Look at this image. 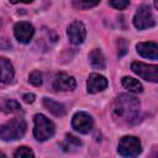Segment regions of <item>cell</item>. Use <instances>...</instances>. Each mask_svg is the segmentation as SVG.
Wrapping results in <instances>:
<instances>
[{
	"mask_svg": "<svg viewBox=\"0 0 158 158\" xmlns=\"http://www.w3.org/2000/svg\"><path fill=\"white\" fill-rule=\"evenodd\" d=\"M112 116L121 125H135L139 118V101L130 94H120L112 104Z\"/></svg>",
	"mask_w": 158,
	"mask_h": 158,
	"instance_id": "cell-1",
	"label": "cell"
},
{
	"mask_svg": "<svg viewBox=\"0 0 158 158\" xmlns=\"http://www.w3.org/2000/svg\"><path fill=\"white\" fill-rule=\"evenodd\" d=\"M26 121L21 117H15L0 126V138L2 141L20 139L26 133Z\"/></svg>",
	"mask_w": 158,
	"mask_h": 158,
	"instance_id": "cell-2",
	"label": "cell"
},
{
	"mask_svg": "<svg viewBox=\"0 0 158 158\" xmlns=\"http://www.w3.org/2000/svg\"><path fill=\"white\" fill-rule=\"evenodd\" d=\"M35 121V128H33V136L37 141L43 142L48 138H51L54 132H56V126L54 123L47 118L44 115L42 114H37L33 117Z\"/></svg>",
	"mask_w": 158,
	"mask_h": 158,
	"instance_id": "cell-3",
	"label": "cell"
},
{
	"mask_svg": "<svg viewBox=\"0 0 158 158\" xmlns=\"http://www.w3.org/2000/svg\"><path fill=\"white\" fill-rule=\"evenodd\" d=\"M117 151L123 157H136L141 153L142 146L137 137L135 136H125L120 139Z\"/></svg>",
	"mask_w": 158,
	"mask_h": 158,
	"instance_id": "cell-4",
	"label": "cell"
},
{
	"mask_svg": "<svg viewBox=\"0 0 158 158\" xmlns=\"http://www.w3.org/2000/svg\"><path fill=\"white\" fill-rule=\"evenodd\" d=\"M133 25L138 30H146L149 27H153L156 25L154 15L152 14V10L147 5H142L138 7V10L135 14L133 17Z\"/></svg>",
	"mask_w": 158,
	"mask_h": 158,
	"instance_id": "cell-5",
	"label": "cell"
},
{
	"mask_svg": "<svg viewBox=\"0 0 158 158\" xmlns=\"http://www.w3.org/2000/svg\"><path fill=\"white\" fill-rule=\"evenodd\" d=\"M131 69L135 74H137L144 80H148L152 83L158 81V67L157 65H151V64H146L142 62H133L131 64Z\"/></svg>",
	"mask_w": 158,
	"mask_h": 158,
	"instance_id": "cell-6",
	"label": "cell"
},
{
	"mask_svg": "<svg viewBox=\"0 0 158 158\" xmlns=\"http://www.w3.org/2000/svg\"><path fill=\"white\" fill-rule=\"evenodd\" d=\"M72 126L75 131L80 133H89L94 126V120L91 116L84 111L77 112L72 118Z\"/></svg>",
	"mask_w": 158,
	"mask_h": 158,
	"instance_id": "cell-7",
	"label": "cell"
},
{
	"mask_svg": "<svg viewBox=\"0 0 158 158\" xmlns=\"http://www.w3.org/2000/svg\"><path fill=\"white\" fill-rule=\"evenodd\" d=\"M67 35L69 41L73 44H80L84 42L85 37H86V28L84 26L83 22L80 21H74L72 22L68 28H67Z\"/></svg>",
	"mask_w": 158,
	"mask_h": 158,
	"instance_id": "cell-8",
	"label": "cell"
},
{
	"mask_svg": "<svg viewBox=\"0 0 158 158\" xmlns=\"http://www.w3.org/2000/svg\"><path fill=\"white\" fill-rule=\"evenodd\" d=\"M14 33L16 40L20 43H28L31 41V38L33 37L35 33V28L30 22L26 21H20L15 25L14 27Z\"/></svg>",
	"mask_w": 158,
	"mask_h": 158,
	"instance_id": "cell-9",
	"label": "cell"
},
{
	"mask_svg": "<svg viewBox=\"0 0 158 158\" xmlns=\"http://www.w3.org/2000/svg\"><path fill=\"white\" fill-rule=\"evenodd\" d=\"M53 88L60 91H70L77 88V81L67 73H57L53 80Z\"/></svg>",
	"mask_w": 158,
	"mask_h": 158,
	"instance_id": "cell-10",
	"label": "cell"
},
{
	"mask_svg": "<svg viewBox=\"0 0 158 158\" xmlns=\"http://www.w3.org/2000/svg\"><path fill=\"white\" fill-rule=\"evenodd\" d=\"M107 79L101 75V74H98V73H93L89 75L88 78V81H86V89H88V93L90 94H95V93H99V91H102L107 88Z\"/></svg>",
	"mask_w": 158,
	"mask_h": 158,
	"instance_id": "cell-11",
	"label": "cell"
},
{
	"mask_svg": "<svg viewBox=\"0 0 158 158\" xmlns=\"http://www.w3.org/2000/svg\"><path fill=\"white\" fill-rule=\"evenodd\" d=\"M137 53L144 58L157 60L158 59V46L156 42H141L136 46Z\"/></svg>",
	"mask_w": 158,
	"mask_h": 158,
	"instance_id": "cell-12",
	"label": "cell"
},
{
	"mask_svg": "<svg viewBox=\"0 0 158 158\" xmlns=\"http://www.w3.org/2000/svg\"><path fill=\"white\" fill-rule=\"evenodd\" d=\"M14 75H15V70L11 62L6 58L0 57V81L9 84L12 81Z\"/></svg>",
	"mask_w": 158,
	"mask_h": 158,
	"instance_id": "cell-13",
	"label": "cell"
},
{
	"mask_svg": "<svg viewBox=\"0 0 158 158\" xmlns=\"http://www.w3.org/2000/svg\"><path fill=\"white\" fill-rule=\"evenodd\" d=\"M43 106L51 112V114H53L54 116H58V117H60V116H63L64 114H65V107H64V105L63 104H60V102H58V101H56V100H53V99H49V98H43Z\"/></svg>",
	"mask_w": 158,
	"mask_h": 158,
	"instance_id": "cell-14",
	"label": "cell"
},
{
	"mask_svg": "<svg viewBox=\"0 0 158 158\" xmlns=\"http://www.w3.org/2000/svg\"><path fill=\"white\" fill-rule=\"evenodd\" d=\"M89 59H90V63L94 68L96 69H104L105 65H106V62H105V57L101 52V49L99 48H95L90 52L89 54Z\"/></svg>",
	"mask_w": 158,
	"mask_h": 158,
	"instance_id": "cell-15",
	"label": "cell"
},
{
	"mask_svg": "<svg viewBox=\"0 0 158 158\" xmlns=\"http://www.w3.org/2000/svg\"><path fill=\"white\" fill-rule=\"evenodd\" d=\"M121 83H122L123 88L127 89V90L131 91V93L138 94V93H142V90H143L142 84H141L137 79H135V78H132V77H123L122 80H121Z\"/></svg>",
	"mask_w": 158,
	"mask_h": 158,
	"instance_id": "cell-16",
	"label": "cell"
},
{
	"mask_svg": "<svg viewBox=\"0 0 158 158\" xmlns=\"http://www.w3.org/2000/svg\"><path fill=\"white\" fill-rule=\"evenodd\" d=\"M0 110L6 114H10V112H16V111L21 110V106L15 100H5L0 104Z\"/></svg>",
	"mask_w": 158,
	"mask_h": 158,
	"instance_id": "cell-17",
	"label": "cell"
},
{
	"mask_svg": "<svg viewBox=\"0 0 158 158\" xmlns=\"http://www.w3.org/2000/svg\"><path fill=\"white\" fill-rule=\"evenodd\" d=\"M100 2V0H73V4L75 7L81 9V10H86L90 7L96 6Z\"/></svg>",
	"mask_w": 158,
	"mask_h": 158,
	"instance_id": "cell-18",
	"label": "cell"
},
{
	"mask_svg": "<svg viewBox=\"0 0 158 158\" xmlns=\"http://www.w3.org/2000/svg\"><path fill=\"white\" fill-rule=\"evenodd\" d=\"M81 146V141L79 138H77L73 135H65V141L63 143V148L65 151H69V147H79Z\"/></svg>",
	"mask_w": 158,
	"mask_h": 158,
	"instance_id": "cell-19",
	"label": "cell"
},
{
	"mask_svg": "<svg viewBox=\"0 0 158 158\" xmlns=\"http://www.w3.org/2000/svg\"><path fill=\"white\" fill-rule=\"evenodd\" d=\"M28 81L35 86H41L42 85V73L38 70H33L28 77Z\"/></svg>",
	"mask_w": 158,
	"mask_h": 158,
	"instance_id": "cell-20",
	"label": "cell"
},
{
	"mask_svg": "<svg viewBox=\"0 0 158 158\" xmlns=\"http://www.w3.org/2000/svg\"><path fill=\"white\" fill-rule=\"evenodd\" d=\"M14 157L19 158V157H35V153L26 146H22L20 148L16 149V152L14 153Z\"/></svg>",
	"mask_w": 158,
	"mask_h": 158,
	"instance_id": "cell-21",
	"label": "cell"
},
{
	"mask_svg": "<svg viewBox=\"0 0 158 158\" xmlns=\"http://www.w3.org/2000/svg\"><path fill=\"white\" fill-rule=\"evenodd\" d=\"M117 46H118V57H122L127 53V49H128V44H127V41L125 38H118L117 41Z\"/></svg>",
	"mask_w": 158,
	"mask_h": 158,
	"instance_id": "cell-22",
	"label": "cell"
},
{
	"mask_svg": "<svg viewBox=\"0 0 158 158\" xmlns=\"http://www.w3.org/2000/svg\"><path fill=\"white\" fill-rule=\"evenodd\" d=\"M130 1L128 0H110V5L117 10H123L128 6Z\"/></svg>",
	"mask_w": 158,
	"mask_h": 158,
	"instance_id": "cell-23",
	"label": "cell"
},
{
	"mask_svg": "<svg viewBox=\"0 0 158 158\" xmlns=\"http://www.w3.org/2000/svg\"><path fill=\"white\" fill-rule=\"evenodd\" d=\"M22 99H23V101H25L26 104H32V102L35 101L36 96H35V94H32V93H27V94H25V95L22 96Z\"/></svg>",
	"mask_w": 158,
	"mask_h": 158,
	"instance_id": "cell-24",
	"label": "cell"
},
{
	"mask_svg": "<svg viewBox=\"0 0 158 158\" xmlns=\"http://www.w3.org/2000/svg\"><path fill=\"white\" fill-rule=\"evenodd\" d=\"M33 0H10L11 4H19V2H25V4H30Z\"/></svg>",
	"mask_w": 158,
	"mask_h": 158,
	"instance_id": "cell-25",
	"label": "cell"
},
{
	"mask_svg": "<svg viewBox=\"0 0 158 158\" xmlns=\"http://www.w3.org/2000/svg\"><path fill=\"white\" fill-rule=\"evenodd\" d=\"M154 7L158 9V2H157V0H154Z\"/></svg>",
	"mask_w": 158,
	"mask_h": 158,
	"instance_id": "cell-26",
	"label": "cell"
},
{
	"mask_svg": "<svg viewBox=\"0 0 158 158\" xmlns=\"http://www.w3.org/2000/svg\"><path fill=\"white\" fill-rule=\"evenodd\" d=\"M0 156H2V157H5V154H4V153H1V152H0Z\"/></svg>",
	"mask_w": 158,
	"mask_h": 158,
	"instance_id": "cell-27",
	"label": "cell"
}]
</instances>
